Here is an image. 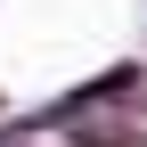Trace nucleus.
Listing matches in <instances>:
<instances>
[{
  "label": "nucleus",
  "instance_id": "nucleus-1",
  "mask_svg": "<svg viewBox=\"0 0 147 147\" xmlns=\"http://www.w3.org/2000/svg\"><path fill=\"white\" fill-rule=\"evenodd\" d=\"M74 147H147V131H139V123H82Z\"/></svg>",
  "mask_w": 147,
  "mask_h": 147
}]
</instances>
